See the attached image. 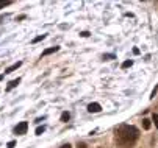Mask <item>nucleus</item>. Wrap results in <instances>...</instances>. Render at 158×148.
<instances>
[{
    "mask_svg": "<svg viewBox=\"0 0 158 148\" xmlns=\"http://www.w3.org/2000/svg\"><path fill=\"white\" fill-rule=\"evenodd\" d=\"M131 64H133V62H131L130 59H128V61H125V62H122V69H127V67H130Z\"/></svg>",
    "mask_w": 158,
    "mask_h": 148,
    "instance_id": "obj_11",
    "label": "nucleus"
},
{
    "mask_svg": "<svg viewBox=\"0 0 158 148\" xmlns=\"http://www.w3.org/2000/svg\"><path fill=\"white\" fill-rule=\"evenodd\" d=\"M19 83H20V78H17V79H13V81H9V83H8V86H6V92H9L11 89H14V87H16Z\"/></svg>",
    "mask_w": 158,
    "mask_h": 148,
    "instance_id": "obj_4",
    "label": "nucleus"
},
{
    "mask_svg": "<svg viewBox=\"0 0 158 148\" xmlns=\"http://www.w3.org/2000/svg\"><path fill=\"white\" fill-rule=\"evenodd\" d=\"M14 145H16V142H14V140H11V142L8 143V146H6V148H14Z\"/></svg>",
    "mask_w": 158,
    "mask_h": 148,
    "instance_id": "obj_13",
    "label": "nucleus"
},
{
    "mask_svg": "<svg viewBox=\"0 0 158 148\" xmlns=\"http://www.w3.org/2000/svg\"><path fill=\"white\" fill-rule=\"evenodd\" d=\"M44 37H46V34H41V36H38V37H35V39H33V44H36V42H39V41H42Z\"/></svg>",
    "mask_w": 158,
    "mask_h": 148,
    "instance_id": "obj_9",
    "label": "nucleus"
},
{
    "mask_svg": "<svg viewBox=\"0 0 158 148\" xmlns=\"http://www.w3.org/2000/svg\"><path fill=\"white\" fill-rule=\"evenodd\" d=\"M78 148H86V143H78Z\"/></svg>",
    "mask_w": 158,
    "mask_h": 148,
    "instance_id": "obj_16",
    "label": "nucleus"
},
{
    "mask_svg": "<svg viewBox=\"0 0 158 148\" xmlns=\"http://www.w3.org/2000/svg\"><path fill=\"white\" fill-rule=\"evenodd\" d=\"M27 129H28V123H27V122H20V123L14 128V132L17 134V136H22V134L27 132Z\"/></svg>",
    "mask_w": 158,
    "mask_h": 148,
    "instance_id": "obj_2",
    "label": "nucleus"
},
{
    "mask_svg": "<svg viewBox=\"0 0 158 148\" xmlns=\"http://www.w3.org/2000/svg\"><path fill=\"white\" fill-rule=\"evenodd\" d=\"M139 137V131L135 126H130V125H122L119 129H117L116 134V143L119 148H130L133 146L135 142Z\"/></svg>",
    "mask_w": 158,
    "mask_h": 148,
    "instance_id": "obj_1",
    "label": "nucleus"
},
{
    "mask_svg": "<svg viewBox=\"0 0 158 148\" xmlns=\"http://www.w3.org/2000/svg\"><path fill=\"white\" fill-rule=\"evenodd\" d=\"M152 120L155 122V126H156V129H158V114H153V115H152Z\"/></svg>",
    "mask_w": 158,
    "mask_h": 148,
    "instance_id": "obj_12",
    "label": "nucleus"
},
{
    "mask_svg": "<svg viewBox=\"0 0 158 148\" xmlns=\"http://www.w3.org/2000/svg\"><path fill=\"white\" fill-rule=\"evenodd\" d=\"M69 117H71V115H69V112H63V114H61V122H68Z\"/></svg>",
    "mask_w": 158,
    "mask_h": 148,
    "instance_id": "obj_8",
    "label": "nucleus"
},
{
    "mask_svg": "<svg viewBox=\"0 0 158 148\" xmlns=\"http://www.w3.org/2000/svg\"><path fill=\"white\" fill-rule=\"evenodd\" d=\"M2 78H3V75H0V81H2Z\"/></svg>",
    "mask_w": 158,
    "mask_h": 148,
    "instance_id": "obj_18",
    "label": "nucleus"
},
{
    "mask_svg": "<svg viewBox=\"0 0 158 148\" xmlns=\"http://www.w3.org/2000/svg\"><path fill=\"white\" fill-rule=\"evenodd\" d=\"M142 126H144V129H150V120L149 118H142Z\"/></svg>",
    "mask_w": 158,
    "mask_h": 148,
    "instance_id": "obj_7",
    "label": "nucleus"
},
{
    "mask_svg": "<svg viewBox=\"0 0 158 148\" xmlns=\"http://www.w3.org/2000/svg\"><path fill=\"white\" fill-rule=\"evenodd\" d=\"M20 65H22V62H20V61H17L16 64H13L11 67H8V69L5 70V73H11L13 70H16V69H19V67H20Z\"/></svg>",
    "mask_w": 158,
    "mask_h": 148,
    "instance_id": "obj_5",
    "label": "nucleus"
},
{
    "mask_svg": "<svg viewBox=\"0 0 158 148\" xmlns=\"http://www.w3.org/2000/svg\"><path fill=\"white\" fill-rule=\"evenodd\" d=\"M46 131V128L44 126H39V128H36V134H38V136H41V134Z\"/></svg>",
    "mask_w": 158,
    "mask_h": 148,
    "instance_id": "obj_10",
    "label": "nucleus"
},
{
    "mask_svg": "<svg viewBox=\"0 0 158 148\" xmlns=\"http://www.w3.org/2000/svg\"><path fill=\"white\" fill-rule=\"evenodd\" d=\"M11 2H0V8H5L6 5H9Z\"/></svg>",
    "mask_w": 158,
    "mask_h": 148,
    "instance_id": "obj_14",
    "label": "nucleus"
},
{
    "mask_svg": "<svg viewBox=\"0 0 158 148\" xmlns=\"http://www.w3.org/2000/svg\"><path fill=\"white\" fill-rule=\"evenodd\" d=\"M60 148H72V146H71V145L68 143V145H63V146H60Z\"/></svg>",
    "mask_w": 158,
    "mask_h": 148,
    "instance_id": "obj_17",
    "label": "nucleus"
},
{
    "mask_svg": "<svg viewBox=\"0 0 158 148\" xmlns=\"http://www.w3.org/2000/svg\"><path fill=\"white\" fill-rule=\"evenodd\" d=\"M55 51H58V47H50V48H47V50H44V51H42V56L52 55V53H55Z\"/></svg>",
    "mask_w": 158,
    "mask_h": 148,
    "instance_id": "obj_6",
    "label": "nucleus"
},
{
    "mask_svg": "<svg viewBox=\"0 0 158 148\" xmlns=\"http://www.w3.org/2000/svg\"><path fill=\"white\" fill-rule=\"evenodd\" d=\"M82 36H83V37H88V36H89V33H88V31H83V33H82Z\"/></svg>",
    "mask_w": 158,
    "mask_h": 148,
    "instance_id": "obj_15",
    "label": "nucleus"
},
{
    "mask_svg": "<svg viewBox=\"0 0 158 148\" xmlns=\"http://www.w3.org/2000/svg\"><path fill=\"white\" fill-rule=\"evenodd\" d=\"M100 109H102V107H100L99 103H91V104L88 106V111H89V112H100Z\"/></svg>",
    "mask_w": 158,
    "mask_h": 148,
    "instance_id": "obj_3",
    "label": "nucleus"
}]
</instances>
